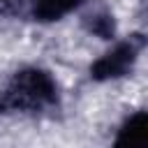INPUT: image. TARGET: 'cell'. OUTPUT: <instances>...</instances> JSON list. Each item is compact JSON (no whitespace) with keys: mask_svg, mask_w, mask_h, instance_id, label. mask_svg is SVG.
I'll return each mask as SVG.
<instances>
[{"mask_svg":"<svg viewBox=\"0 0 148 148\" xmlns=\"http://www.w3.org/2000/svg\"><path fill=\"white\" fill-rule=\"evenodd\" d=\"M28 14V0H0V18H16Z\"/></svg>","mask_w":148,"mask_h":148,"instance_id":"cell-6","label":"cell"},{"mask_svg":"<svg viewBox=\"0 0 148 148\" xmlns=\"http://www.w3.org/2000/svg\"><path fill=\"white\" fill-rule=\"evenodd\" d=\"M90 0H28V16L37 23H56L79 12Z\"/></svg>","mask_w":148,"mask_h":148,"instance_id":"cell-5","label":"cell"},{"mask_svg":"<svg viewBox=\"0 0 148 148\" xmlns=\"http://www.w3.org/2000/svg\"><path fill=\"white\" fill-rule=\"evenodd\" d=\"M86 12L81 14V28L88 32V35H95L104 42H113L116 39V32H118V25H116V16L113 12L109 9L106 2H86Z\"/></svg>","mask_w":148,"mask_h":148,"instance_id":"cell-3","label":"cell"},{"mask_svg":"<svg viewBox=\"0 0 148 148\" xmlns=\"http://www.w3.org/2000/svg\"><path fill=\"white\" fill-rule=\"evenodd\" d=\"M148 49V35L146 32H132L123 39H113V46L104 51L92 65H90V79L95 83L118 81L134 72L139 56Z\"/></svg>","mask_w":148,"mask_h":148,"instance_id":"cell-2","label":"cell"},{"mask_svg":"<svg viewBox=\"0 0 148 148\" xmlns=\"http://www.w3.org/2000/svg\"><path fill=\"white\" fill-rule=\"evenodd\" d=\"M113 148H148V109L134 111L120 123Z\"/></svg>","mask_w":148,"mask_h":148,"instance_id":"cell-4","label":"cell"},{"mask_svg":"<svg viewBox=\"0 0 148 148\" xmlns=\"http://www.w3.org/2000/svg\"><path fill=\"white\" fill-rule=\"evenodd\" d=\"M60 106V86L56 76L39 65L18 67L0 88V116L51 118Z\"/></svg>","mask_w":148,"mask_h":148,"instance_id":"cell-1","label":"cell"}]
</instances>
